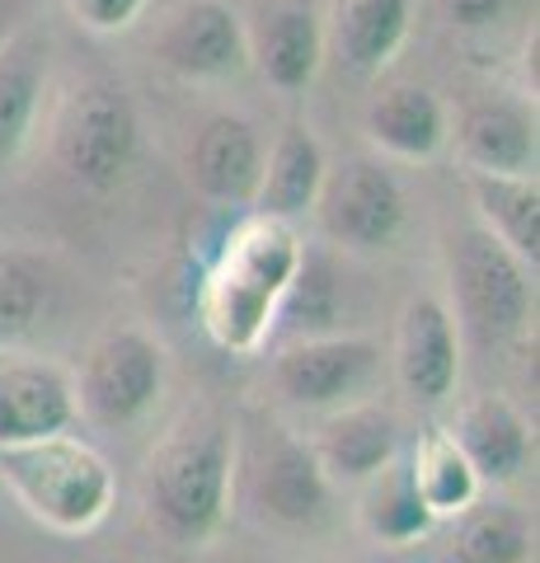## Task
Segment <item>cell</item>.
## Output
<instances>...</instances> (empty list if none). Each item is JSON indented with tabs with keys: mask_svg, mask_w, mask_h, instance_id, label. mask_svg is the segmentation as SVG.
<instances>
[{
	"mask_svg": "<svg viewBox=\"0 0 540 563\" xmlns=\"http://www.w3.org/2000/svg\"><path fill=\"white\" fill-rule=\"evenodd\" d=\"M301 263V244L287 221L254 217L225 240V250L202 277L198 314L221 352H254L283 310V296Z\"/></svg>",
	"mask_w": 540,
	"mask_h": 563,
	"instance_id": "1",
	"label": "cell"
},
{
	"mask_svg": "<svg viewBox=\"0 0 540 563\" xmlns=\"http://www.w3.org/2000/svg\"><path fill=\"white\" fill-rule=\"evenodd\" d=\"M0 484L24 503L29 517L66 536L99 526L113 503V474L103 455L66 432L0 446Z\"/></svg>",
	"mask_w": 540,
	"mask_h": 563,
	"instance_id": "2",
	"label": "cell"
},
{
	"mask_svg": "<svg viewBox=\"0 0 540 563\" xmlns=\"http://www.w3.org/2000/svg\"><path fill=\"white\" fill-rule=\"evenodd\" d=\"M231 432L221 422H198L161 451L151 470V512L174 540L198 544L221 526L231 498Z\"/></svg>",
	"mask_w": 540,
	"mask_h": 563,
	"instance_id": "3",
	"label": "cell"
},
{
	"mask_svg": "<svg viewBox=\"0 0 540 563\" xmlns=\"http://www.w3.org/2000/svg\"><path fill=\"white\" fill-rule=\"evenodd\" d=\"M451 291L465 329L480 343H508L527 329L531 314V277L498 235L484 225L451 240Z\"/></svg>",
	"mask_w": 540,
	"mask_h": 563,
	"instance_id": "4",
	"label": "cell"
},
{
	"mask_svg": "<svg viewBox=\"0 0 540 563\" xmlns=\"http://www.w3.org/2000/svg\"><path fill=\"white\" fill-rule=\"evenodd\" d=\"M136 141H142V128H136L123 85L95 80L71 95L57 122V161L71 174V184L113 192L136 165Z\"/></svg>",
	"mask_w": 540,
	"mask_h": 563,
	"instance_id": "5",
	"label": "cell"
},
{
	"mask_svg": "<svg viewBox=\"0 0 540 563\" xmlns=\"http://www.w3.org/2000/svg\"><path fill=\"white\" fill-rule=\"evenodd\" d=\"M316 211L324 235L357 254L390 250L405 235V217H409L399 179L381 161H362V155L339 165L334 174H324Z\"/></svg>",
	"mask_w": 540,
	"mask_h": 563,
	"instance_id": "6",
	"label": "cell"
},
{
	"mask_svg": "<svg viewBox=\"0 0 540 563\" xmlns=\"http://www.w3.org/2000/svg\"><path fill=\"white\" fill-rule=\"evenodd\" d=\"M165 390V352L142 329H118L85 357L76 404L99 428L142 422Z\"/></svg>",
	"mask_w": 540,
	"mask_h": 563,
	"instance_id": "7",
	"label": "cell"
},
{
	"mask_svg": "<svg viewBox=\"0 0 540 563\" xmlns=\"http://www.w3.org/2000/svg\"><path fill=\"white\" fill-rule=\"evenodd\" d=\"M381 372V347L353 333H329L287 347L273 366L277 395L296 409H343L353 404Z\"/></svg>",
	"mask_w": 540,
	"mask_h": 563,
	"instance_id": "8",
	"label": "cell"
},
{
	"mask_svg": "<svg viewBox=\"0 0 540 563\" xmlns=\"http://www.w3.org/2000/svg\"><path fill=\"white\" fill-rule=\"evenodd\" d=\"M250 66L273 90L301 95L324 62V14L316 0H254L245 20Z\"/></svg>",
	"mask_w": 540,
	"mask_h": 563,
	"instance_id": "9",
	"label": "cell"
},
{
	"mask_svg": "<svg viewBox=\"0 0 540 563\" xmlns=\"http://www.w3.org/2000/svg\"><path fill=\"white\" fill-rule=\"evenodd\" d=\"M155 57L184 80H235L250 66L245 24L221 0H188L165 20Z\"/></svg>",
	"mask_w": 540,
	"mask_h": 563,
	"instance_id": "10",
	"label": "cell"
},
{
	"mask_svg": "<svg viewBox=\"0 0 540 563\" xmlns=\"http://www.w3.org/2000/svg\"><path fill=\"white\" fill-rule=\"evenodd\" d=\"M399 380L418 404H442L461 380V339L438 296H414L399 320Z\"/></svg>",
	"mask_w": 540,
	"mask_h": 563,
	"instance_id": "11",
	"label": "cell"
},
{
	"mask_svg": "<svg viewBox=\"0 0 540 563\" xmlns=\"http://www.w3.org/2000/svg\"><path fill=\"white\" fill-rule=\"evenodd\" d=\"M414 24V0H334L324 24V52L357 80H376L399 47L409 38Z\"/></svg>",
	"mask_w": 540,
	"mask_h": 563,
	"instance_id": "12",
	"label": "cell"
},
{
	"mask_svg": "<svg viewBox=\"0 0 540 563\" xmlns=\"http://www.w3.org/2000/svg\"><path fill=\"white\" fill-rule=\"evenodd\" d=\"M258 174H264V141L235 113L207 118L194 146H188V179L198 184L202 198H212L221 207L254 202Z\"/></svg>",
	"mask_w": 540,
	"mask_h": 563,
	"instance_id": "13",
	"label": "cell"
},
{
	"mask_svg": "<svg viewBox=\"0 0 540 563\" xmlns=\"http://www.w3.org/2000/svg\"><path fill=\"white\" fill-rule=\"evenodd\" d=\"M76 385L52 362H20L0 372V446L38 442L76 428Z\"/></svg>",
	"mask_w": 540,
	"mask_h": 563,
	"instance_id": "14",
	"label": "cell"
},
{
	"mask_svg": "<svg viewBox=\"0 0 540 563\" xmlns=\"http://www.w3.org/2000/svg\"><path fill=\"white\" fill-rule=\"evenodd\" d=\"M316 461L329 484H367L399 455V428L376 404H343L316 437Z\"/></svg>",
	"mask_w": 540,
	"mask_h": 563,
	"instance_id": "15",
	"label": "cell"
},
{
	"mask_svg": "<svg viewBox=\"0 0 540 563\" xmlns=\"http://www.w3.org/2000/svg\"><path fill=\"white\" fill-rule=\"evenodd\" d=\"M461 151L470 169L536 174V118L513 99H480L461 113Z\"/></svg>",
	"mask_w": 540,
	"mask_h": 563,
	"instance_id": "16",
	"label": "cell"
},
{
	"mask_svg": "<svg viewBox=\"0 0 540 563\" xmlns=\"http://www.w3.org/2000/svg\"><path fill=\"white\" fill-rule=\"evenodd\" d=\"M456 446L465 451L470 470L480 474V484H513L531 461V432L521 413L508 399L484 395L475 399L456 422Z\"/></svg>",
	"mask_w": 540,
	"mask_h": 563,
	"instance_id": "17",
	"label": "cell"
},
{
	"mask_svg": "<svg viewBox=\"0 0 540 563\" xmlns=\"http://www.w3.org/2000/svg\"><path fill=\"white\" fill-rule=\"evenodd\" d=\"M329 474L306 442H277L258 465V507L277 526H316L329 507Z\"/></svg>",
	"mask_w": 540,
	"mask_h": 563,
	"instance_id": "18",
	"label": "cell"
},
{
	"mask_svg": "<svg viewBox=\"0 0 540 563\" xmlns=\"http://www.w3.org/2000/svg\"><path fill=\"white\" fill-rule=\"evenodd\" d=\"M367 136L381 151L399 155V161H432L447 146V109L442 99L423 90V85H395V90L376 95L367 109Z\"/></svg>",
	"mask_w": 540,
	"mask_h": 563,
	"instance_id": "19",
	"label": "cell"
},
{
	"mask_svg": "<svg viewBox=\"0 0 540 563\" xmlns=\"http://www.w3.org/2000/svg\"><path fill=\"white\" fill-rule=\"evenodd\" d=\"M324 174H329V161H324L320 141L306 128H287L264 155V174H258V192H254L258 217L291 221L301 211H310L320 198Z\"/></svg>",
	"mask_w": 540,
	"mask_h": 563,
	"instance_id": "20",
	"label": "cell"
},
{
	"mask_svg": "<svg viewBox=\"0 0 540 563\" xmlns=\"http://www.w3.org/2000/svg\"><path fill=\"white\" fill-rule=\"evenodd\" d=\"M470 192H475L484 231L498 235L521 263L536 268V258H540V188H536V174L470 169Z\"/></svg>",
	"mask_w": 540,
	"mask_h": 563,
	"instance_id": "21",
	"label": "cell"
},
{
	"mask_svg": "<svg viewBox=\"0 0 540 563\" xmlns=\"http://www.w3.org/2000/svg\"><path fill=\"white\" fill-rule=\"evenodd\" d=\"M43 66H47V47L38 38H10L0 47V165H10L33 132Z\"/></svg>",
	"mask_w": 540,
	"mask_h": 563,
	"instance_id": "22",
	"label": "cell"
},
{
	"mask_svg": "<svg viewBox=\"0 0 540 563\" xmlns=\"http://www.w3.org/2000/svg\"><path fill=\"white\" fill-rule=\"evenodd\" d=\"M409 474H414V488L423 507L432 517H456V512H470L480 498V474L470 470L465 451L456 446L451 432H423L418 446L409 455Z\"/></svg>",
	"mask_w": 540,
	"mask_h": 563,
	"instance_id": "23",
	"label": "cell"
},
{
	"mask_svg": "<svg viewBox=\"0 0 540 563\" xmlns=\"http://www.w3.org/2000/svg\"><path fill=\"white\" fill-rule=\"evenodd\" d=\"M367 484H372V493H367V507H362V517H367V531L376 540L409 544V540L432 531V521H438V517H432L428 507H423V498H418L409 461H390Z\"/></svg>",
	"mask_w": 540,
	"mask_h": 563,
	"instance_id": "24",
	"label": "cell"
},
{
	"mask_svg": "<svg viewBox=\"0 0 540 563\" xmlns=\"http://www.w3.org/2000/svg\"><path fill=\"white\" fill-rule=\"evenodd\" d=\"M52 314V277L38 258L0 254V347L24 343Z\"/></svg>",
	"mask_w": 540,
	"mask_h": 563,
	"instance_id": "25",
	"label": "cell"
},
{
	"mask_svg": "<svg viewBox=\"0 0 540 563\" xmlns=\"http://www.w3.org/2000/svg\"><path fill=\"white\" fill-rule=\"evenodd\" d=\"M531 531L508 507L470 512L456 531V563H527Z\"/></svg>",
	"mask_w": 540,
	"mask_h": 563,
	"instance_id": "26",
	"label": "cell"
},
{
	"mask_svg": "<svg viewBox=\"0 0 540 563\" xmlns=\"http://www.w3.org/2000/svg\"><path fill=\"white\" fill-rule=\"evenodd\" d=\"M66 5H71V14H76L85 29L118 33V29L136 24V14L146 10V0H66Z\"/></svg>",
	"mask_w": 540,
	"mask_h": 563,
	"instance_id": "27",
	"label": "cell"
},
{
	"mask_svg": "<svg viewBox=\"0 0 540 563\" xmlns=\"http://www.w3.org/2000/svg\"><path fill=\"white\" fill-rule=\"evenodd\" d=\"M508 5L513 0H442L447 20L456 29H489V24H498L503 14H508Z\"/></svg>",
	"mask_w": 540,
	"mask_h": 563,
	"instance_id": "28",
	"label": "cell"
},
{
	"mask_svg": "<svg viewBox=\"0 0 540 563\" xmlns=\"http://www.w3.org/2000/svg\"><path fill=\"white\" fill-rule=\"evenodd\" d=\"M14 14H20V0H0V47L14 38Z\"/></svg>",
	"mask_w": 540,
	"mask_h": 563,
	"instance_id": "29",
	"label": "cell"
}]
</instances>
